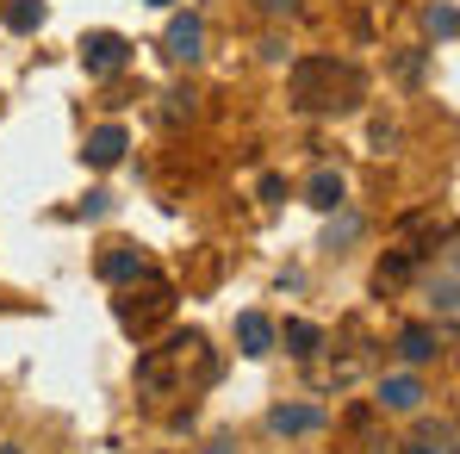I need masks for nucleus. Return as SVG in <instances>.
<instances>
[{
	"label": "nucleus",
	"mask_w": 460,
	"mask_h": 454,
	"mask_svg": "<svg viewBox=\"0 0 460 454\" xmlns=\"http://www.w3.org/2000/svg\"><path fill=\"white\" fill-rule=\"evenodd\" d=\"M404 454H442V449H429V442H411V449H404Z\"/></svg>",
	"instance_id": "4be33fe9"
},
{
	"label": "nucleus",
	"mask_w": 460,
	"mask_h": 454,
	"mask_svg": "<svg viewBox=\"0 0 460 454\" xmlns=\"http://www.w3.org/2000/svg\"><path fill=\"white\" fill-rule=\"evenodd\" d=\"M274 343H280L287 355H299V361H311V355L323 349V330H317V324H305V317H287V324L274 330Z\"/></svg>",
	"instance_id": "9d476101"
},
{
	"label": "nucleus",
	"mask_w": 460,
	"mask_h": 454,
	"mask_svg": "<svg viewBox=\"0 0 460 454\" xmlns=\"http://www.w3.org/2000/svg\"><path fill=\"white\" fill-rule=\"evenodd\" d=\"M125 63H131V38H119V31H87L81 38V69L93 81H112Z\"/></svg>",
	"instance_id": "7ed1b4c3"
},
{
	"label": "nucleus",
	"mask_w": 460,
	"mask_h": 454,
	"mask_svg": "<svg viewBox=\"0 0 460 454\" xmlns=\"http://www.w3.org/2000/svg\"><path fill=\"white\" fill-rule=\"evenodd\" d=\"M162 57L168 63H199L206 57V19L199 13H174L168 31H162Z\"/></svg>",
	"instance_id": "20e7f679"
},
{
	"label": "nucleus",
	"mask_w": 460,
	"mask_h": 454,
	"mask_svg": "<svg viewBox=\"0 0 460 454\" xmlns=\"http://www.w3.org/2000/svg\"><path fill=\"white\" fill-rule=\"evenodd\" d=\"M0 454H25V449H13V442H0Z\"/></svg>",
	"instance_id": "5701e85b"
},
{
	"label": "nucleus",
	"mask_w": 460,
	"mask_h": 454,
	"mask_svg": "<svg viewBox=\"0 0 460 454\" xmlns=\"http://www.w3.org/2000/svg\"><path fill=\"white\" fill-rule=\"evenodd\" d=\"M261 200L280 206V200H287V181H280V174H261Z\"/></svg>",
	"instance_id": "6ab92c4d"
},
{
	"label": "nucleus",
	"mask_w": 460,
	"mask_h": 454,
	"mask_svg": "<svg viewBox=\"0 0 460 454\" xmlns=\"http://www.w3.org/2000/svg\"><path fill=\"white\" fill-rule=\"evenodd\" d=\"M144 6H174V0H144Z\"/></svg>",
	"instance_id": "b1692460"
},
{
	"label": "nucleus",
	"mask_w": 460,
	"mask_h": 454,
	"mask_svg": "<svg viewBox=\"0 0 460 454\" xmlns=\"http://www.w3.org/2000/svg\"><path fill=\"white\" fill-rule=\"evenodd\" d=\"M423 25H429V38H436V44H455V6H448V0H436V6H423Z\"/></svg>",
	"instance_id": "4468645a"
},
{
	"label": "nucleus",
	"mask_w": 460,
	"mask_h": 454,
	"mask_svg": "<svg viewBox=\"0 0 460 454\" xmlns=\"http://www.w3.org/2000/svg\"><path fill=\"white\" fill-rule=\"evenodd\" d=\"M293 106L299 112H349V106H361V69L336 63V57L293 63Z\"/></svg>",
	"instance_id": "f257e3e1"
},
{
	"label": "nucleus",
	"mask_w": 460,
	"mask_h": 454,
	"mask_svg": "<svg viewBox=\"0 0 460 454\" xmlns=\"http://www.w3.org/2000/svg\"><path fill=\"white\" fill-rule=\"evenodd\" d=\"M206 454H230V449H206Z\"/></svg>",
	"instance_id": "393cba45"
},
{
	"label": "nucleus",
	"mask_w": 460,
	"mask_h": 454,
	"mask_svg": "<svg viewBox=\"0 0 460 454\" xmlns=\"http://www.w3.org/2000/svg\"><path fill=\"white\" fill-rule=\"evenodd\" d=\"M268 19H287V13H299V0H255Z\"/></svg>",
	"instance_id": "412c9836"
},
{
	"label": "nucleus",
	"mask_w": 460,
	"mask_h": 454,
	"mask_svg": "<svg viewBox=\"0 0 460 454\" xmlns=\"http://www.w3.org/2000/svg\"><path fill=\"white\" fill-rule=\"evenodd\" d=\"M81 212H87V218H106V212H112V193H87Z\"/></svg>",
	"instance_id": "aec40b11"
},
{
	"label": "nucleus",
	"mask_w": 460,
	"mask_h": 454,
	"mask_svg": "<svg viewBox=\"0 0 460 454\" xmlns=\"http://www.w3.org/2000/svg\"><path fill=\"white\" fill-rule=\"evenodd\" d=\"M355 236H361V218H342V225H330V249L336 243H355Z\"/></svg>",
	"instance_id": "a211bd4d"
},
{
	"label": "nucleus",
	"mask_w": 460,
	"mask_h": 454,
	"mask_svg": "<svg viewBox=\"0 0 460 454\" xmlns=\"http://www.w3.org/2000/svg\"><path fill=\"white\" fill-rule=\"evenodd\" d=\"M423 379L417 374H385L380 379V411H423Z\"/></svg>",
	"instance_id": "6e6552de"
},
{
	"label": "nucleus",
	"mask_w": 460,
	"mask_h": 454,
	"mask_svg": "<svg viewBox=\"0 0 460 454\" xmlns=\"http://www.w3.org/2000/svg\"><path fill=\"white\" fill-rule=\"evenodd\" d=\"M398 355L423 368V361H436V355H442V343H436V330H429V324H404V330H398Z\"/></svg>",
	"instance_id": "9b49d317"
},
{
	"label": "nucleus",
	"mask_w": 460,
	"mask_h": 454,
	"mask_svg": "<svg viewBox=\"0 0 460 454\" xmlns=\"http://www.w3.org/2000/svg\"><path fill=\"white\" fill-rule=\"evenodd\" d=\"M342 193H349V187H342V174H336V168H317V174L305 181V206H317V212H336V206H342Z\"/></svg>",
	"instance_id": "f8f14e48"
},
{
	"label": "nucleus",
	"mask_w": 460,
	"mask_h": 454,
	"mask_svg": "<svg viewBox=\"0 0 460 454\" xmlns=\"http://www.w3.org/2000/svg\"><path fill=\"white\" fill-rule=\"evenodd\" d=\"M144 274H150V255H144L137 243H112V249L100 255V280H106V287H137Z\"/></svg>",
	"instance_id": "39448f33"
},
{
	"label": "nucleus",
	"mask_w": 460,
	"mask_h": 454,
	"mask_svg": "<svg viewBox=\"0 0 460 454\" xmlns=\"http://www.w3.org/2000/svg\"><path fill=\"white\" fill-rule=\"evenodd\" d=\"M411 268H417V249H392L380 262V287H398V280H411Z\"/></svg>",
	"instance_id": "2eb2a0df"
},
{
	"label": "nucleus",
	"mask_w": 460,
	"mask_h": 454,
	"mask_svg": "<svg viewBox=\"0 0 460 454\" xmlns=\"http://www.w3.org/2000/svg\"><path fill=\"white\" fill-rule=\"evenodd\" d=\"M323 423H330V417H323L317 405H274V411H268V430H274V436H317Z\"/></svg>",
	"instance_id": "423d86ee"
},
{
	"label": "nucleus",
	"mask_w": 460,
	"mask_h": 454,
	"mask_svg": "<svg viewBox=\"0 0 460 454\" xmlns=\"http://www.w3.org/2000/svg\"><path fill=\"white\" fill-rule=\"evenodd\" d=\"M168 311H174V287H168V280H155V274H144V293L119 299V324H125L131 336H150Z\"/></svg>",
	"instance_id": "f03ea898"
},
{
	"label": "nucleus",
	"mask_w": 460,
	"mask_h": 454,
	"mask_svg": "<svg viewBox=\"0 0 460 454\" xmlns=\"http://www.w3.org/2000/svg\"><path fill=\"white\" fill-rule=\"evenodd\" d=\"M168 106H162V119L174 125V119H193V93H162Z\"/></svg>",
	"instance_id": "f3484780"
},
{
	"label": "nucleus",
	"mask_w": 460,
	"mask_h": 454,
	"mask_svg": "<svg viewBox=\"0 0 460 454\" xmlns=\"http://www.w3.org/2000/svg\"><path fill=\"white\" fill-rule=\"evenodd\" d=\"M429 299H436V311H442V317H455V274H442V280L429 287Z\"/></svg>",
	"instance_id": "dca6fc26"
},
{
	"label": "nucleus",
	"mask_w": 460,
	"mask_h": 454,
	"mask_svg": "<svg viewBox=\"0 0 460 454\" xmlns=\"http://www.w3.org/2000/svg\"><path fill=\"white\" fill-rule=\"evenodd\" d=\"M131 150V138H125V125H100V131H87V168H119Z\"/></svg>",
	"instance_id": "0eeeda50"
},
{
	"label": "nucleus",
	"mask_w": 460,
	"mask_h": 454,
	"mask_svg": "<svg viewBox=\"0 0 460 454\" xmlns=\"http://www.w3.org/2000/svg\"><path fill=\"white\" fill-rule=\"evenodd\" d=\"M0 19H6L13 31H38V25H44V0H6Z\"/></svg>",
	"instance_id": "ddd939ff"
},
{
	"label": "nucleus",
	"mask_w": 460,
	"mask_h": 454,
	"mask_svg": "<svg viewBox=\"0 0 460 454\" xmlns=\"http://www.w3.org/2000/svg\"><path fill=\"white\" fill-rule=\"evenodd\" d=\"M236 349H243L249 361L274 355V324H268L261 311H243V317H236Z\"/></svg>",
	"instance_id": "1a4fd4ad"
}]
</instances>
